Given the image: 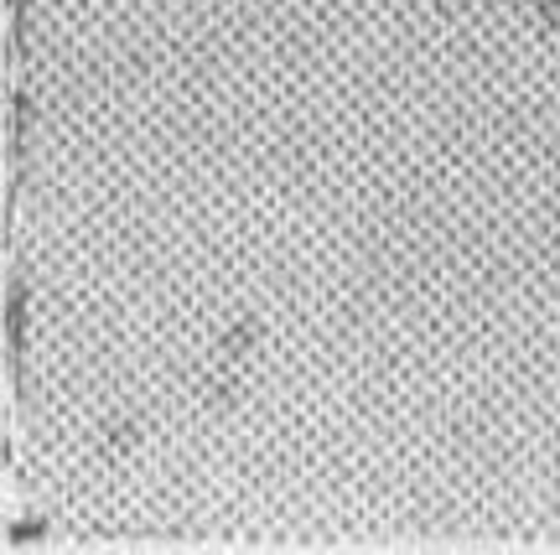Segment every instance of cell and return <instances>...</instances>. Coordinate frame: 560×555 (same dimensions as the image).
Here are the masks:
<instances>
[{
    "label": "cell",
    "instance_id": "obj_1",
    "mask_svg": "<svg viewBox=\"0 0 560 555\" xmlns=\"http://www.w3.org/2000/svg\"><path fill=\"white\" fill-rule=\"evenodd\" d=\"M26 317H32V286L21 276H11V291H5V354H11L16 374H21V358H26Z\"/></svg>",
    "mask_w": 560,
    "mask_h": 555
},
{
    "label": "cell",
    "instance_id": "obj_2",
    "mask_svg": "<svg viewBox=\"0 0 560 555\" xmlns=\"http://www.w3.org/2000/svg\"><path fill=\"white\" fill-rule=\"evenodd\" d=\"M260 337H265V317L260 312H244V317H234L229 327H223L219 337V363H249V354L260 348Z\"/></svg>",
    "mask_w": 560,
    "mask_h": 555
},
{
    "label": "cell",
    "instance_id": "obj_3",
    "mask_svg": "<svg viewBox=\"0 0 560 555\" xmlns=\"http://www.w3.org/2000/svg\"><path fill=\"white\" fill-rule=\"evenodd\" d=\"M244 390V363H219L213 374L202 379V405L208 411H229Z\"/></svg>",
    "mask_w": 560,
    "mask_h": 555
},
{
    "label": "cell",
    "instance_id": "obj_4",
    "mask_svg": "<svg viewBox=\"0 0 560 555\" xmlns=\"http://www.w3.org/2000/svg\"><path fill=\"white\" fill-rule=\"evenodd\" d=\"M140 447V420L136 416H120V420H109L100 431V452L115 462V456H125V452H136Z\"/></svg>",
    "mask_w": 560,
    "mask_h": 555
},
{
    "label": "cell",
    "instance_id": "obj_5",
    "mask_svg": "<svg viewBox=\"0 0 560 555\" xmlns=\"http://www.w3.org/2000/svg\"><path fill=\"white\" fill-rule=\"evenodd\" d=\"M26 130H32V100L16 89V100H11V157H26Z\"/></svg>",
    "mask_w": 560,
    "mask_h": 555
},
{
    "label": "cell",
    "instance_id": "obj_6",
    "mask_svg": "<svg viewBox=\"0 0 560 555\" xmlns=\"http://www.w3.org/2000/svg\"><path fill=\"white\" fill-rule=\"evenodd\" d=\"M47 535V519H21V524H11V530H5V540H11V545H37V540Z\"/></svg>",
    "mask_w": 560,
    "mask_h": 555
},
{
    "label": "cell",
    "instance_id": "obj_7",
    "mask_svg": "<svg viewBox=\"0 0 560 555\" xmlns=\"http://www.w3.org/2000/svg\"><path fill=\"white\" fill-rule=\"evenodd\" d=\"M11 5H16V21H21V16H26V0H11Z\"/></svg>",
    "mask_w": 560,
    "mask_h": 555
},
{
    "label": "cell",
    "instance_id": "obj_8",
    "mask_svg": "<svg viewBox=\"0 0 560 555\" xmlns=\"http://www.w3.org/2000/svg\"><path fill=\"white\" fill-rule=\"evenodd\" d=\"M503 5H514V0H503Z\"/></svg>",
    "mask_w": 560,
    "mask_h": 555
}]
</instances>
